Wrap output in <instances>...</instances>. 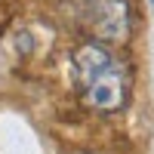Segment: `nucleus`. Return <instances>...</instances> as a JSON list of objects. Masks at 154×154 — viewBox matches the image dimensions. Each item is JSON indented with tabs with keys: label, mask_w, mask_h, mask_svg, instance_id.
<instances>
[{
	"label": "nucleus",
	"mask_w": 154,
	"mask_h": 154,
	"mask_svg": "<svg viewBox=\"0 0 154 154\" xmlns=\"http://www.w3.org/2000/svg\"><path fill=\"white\" fill-rule=\"evenodd\" d=\"M77 83H80V99L89 111L114 114L130 102L133 74L130 65L111 53L105 43H83L74 53Z\"/></svg>",
	"instance_id": "1"
},
{
	"label": "nucleus",
	"mask_w": 154,
	"mask_h": 154,
	"mask_svg": "<svg viewBox=\"0 0 154 154\" xmlns=\"http://www.w3.org/2000/svg\"><path fill=\"white\" fill-rule=\"evenodd\" d=\"M80 25L93 43H123L130 37V3L126 0H86L80 9Z\"/></svg>",
	"instance_id": "2"
},
{
	"label": "nucleus",
	"mask_w": 154,
	"mask_h": 154,
	"mask_svg": "<svg viewBox=\"0 0 154 154\" xmlns=\"http://www.w3.org/2000/svg\"><path fill=\"white\" fill-rule=\"evenodd\" d=\"M71 154H96V151H71Z\"/></svg>",
	"instance_id": "3"
},
{
	"label": "nucleus",
	"mask_w": 154,
	"mask_h": 154,
	"mask_svg": "<svg viewBox=\"0 0 154 154\" xmlns=\"http://www.w3.org/2000/svg\"><path fill=\"white\" fill-rule=\"evenodd\" d=\"M151 3H154V0H151Z\"/></svg>",
	"instance_id": "4"
}]
</instances>
